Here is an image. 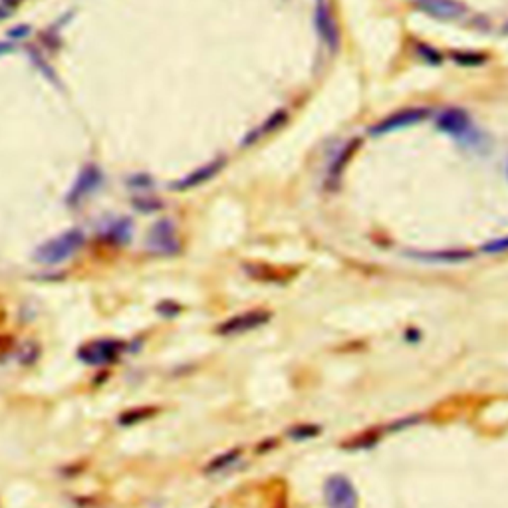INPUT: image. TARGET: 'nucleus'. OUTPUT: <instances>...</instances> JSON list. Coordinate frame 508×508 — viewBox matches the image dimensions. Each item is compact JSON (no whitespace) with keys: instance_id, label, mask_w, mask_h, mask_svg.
I'll list each match as a JSON object with an SVG mask.
<instances>
[{"instance_id":"30","label":"nucleus","mask_w":508,"mask_h":508,"mask_svg":"<svg viewBox=\"0 0 508 508\" xmlns=\"http://www.w3.org/2000/svg\"><path fill=\"white\" fill-rule=\"evenodd\" d=\"M12 50H14V46H12L11 42H0V56L11 54Z\"/></svg>"},{"instance_id":"11","label":"nucleus","mask_w":508,"mask_h":508,"mask_svg":"<svg viewBox=\"0 0 508 508\" xmlns=\"http://www.w3.org/2000/svg\"><path fill=\"white\" fill-rule=\"evenodd\" d=\"M316 28H318V34L324 40V44L328 46L331 52H336L340 48V28H338V23H336L330 8L324 6V4L316 8Z\"/></svg>"},{"instance_id":"3","label":"nucleus","mask_w":508,"mask_h":508,"mask_svg":"<svg viewBox=\"0 0 508 508\" xmlns=\"http://www.w3.org/2000/svg\"><path fill=\"white\" fill-rule=\"evenodd\" d=\"M328 508H357V490L345 475H331L324 485Z\"/></svg>"},{"instance_id":"21","label":"nucleus","mask_w":508,"mask_h":508,"mask_svg":"<svg viewBox=\"0 0 508 508\" xmlns=\"http://www.w3.org/2000/svg\"><path fill=\"white\" fill-rule=\"evenodd\" d=\"M28 56H30V60L34 62V66L38 68V70H40V72H42V74H44V76L48 77L50 82H52V84H56V86H58V76H56L54 70H52V68L46 64L44 58L38 54L36 50H28Z\"/></svg>"},{"instance_id":"18","label":"nucleus","mask_w":508,"mask_h":508,"mask_svg":"<svg viewBox=\"0 0 508 508\" xmlns=\"http://www.w3.org/2000/svg\"><path fill=\"white\" fill-rule=\"evenodd\" d=\"M133 209L139 210V212H157V210L163 209V201L157 199L153 195H139V197H133L132 199Z\"/></svg>"},{"instance_id":"23","label":"nucleus","mask_w":508,"mask_h":508,"mask_svg":"<svg viewBox=\"0 0 508 508\" xmlns=\"http://www.w3.org/2000/svg\"><path fill=\"white\" fill-rule=\"evenodd\" d=\"M14 338H12L11 334H6V331H0V360H4L6 355H11L14 352Z\"/></svg>"},{"instance_id":"19","label":"nucleus","mask_w":508,"mask_h":508,"mask_svg":"<svg viewBox=\"0 0 508 508\" xmlns=\"http://www.w3.org/2000/svg\"><path fill=\"white\" fill-rule=\"evenodd\" d=\"M320 425H298V427H292L288 435L294 439V441H306V439H312L316 435H320Z\"/></svg>"},{"instance_id":"12","label":"nucleus","mask_w":508,"mask_h":508,"mask_svg":"<svg viewBox=\"0 0 508 508\" xmlns=\"http://www.w3.org/2000/svg\"><path fill=\"white\" fill-rule=\"evenodd\" d=\"M101 241L113 246H122L132 241L133 236V222L132 219H125V217H118V219H111L110 222L103 224L101 229Z\"/></svg>"},{"instance_id":"16","label":"nucleus","mask_w":508,"mask_h":508,"mask_svg":"<svg viewBox=\"0 0 508 508\" xmlns=\"http://www.w3.org/2000/svg\"><path fill=\"white\" fill-rule=\"evenodd\" d=\"M241 457H243V449H241V447L231 449V451H224V453L219 455V457L210 459L203 471H205V475H217V473H222V471H227L229 466L239 463Z\"/></svg>"},{"instance_id":"20","label":"nucleus","mask_w":508,"mask_h":508,"mask_svg":"<svg viewBox=\"0 0 508 508\" xmlns=\"http://www.w3.org/2000/svg\"><path fill=\"white\" fill-rule=\"evenodd\" d=\"M125 185L129 189H135V191H149L153 187V177L147 175V173H135L129 179H125Z\"/></svg>"},{"instance_id":"33","label":"nucleus","mask_w":508,"mask_h":508,"mask_svg":"<svg viewBox=\"0 0 508 508\" xmlns=\"http://www.w3.org/2000/svg\"><path fill=\"white\" fill-rule=\"evenodd\" d=\"M504 30H507V32H508V24H507V26H504Z\"/></svg>"},{"instance_id":"9","label":"nucleus","mask_w":508,"mask_h":508,"mask_svg":"<svg viewBox=\"0 0 508 508\" xmlns=\"http://www.w3.org/2000/svg\"><path fill=\"white\" fill-rule=\"evenodd\" d=\"M419 11L427 12L433 18H443V20H459L466 14L464 4L459 0H417L415 4Z\"/></svg>"},{"instance_id":"6","label":"nucleus","mask_w":508,"mask_h":508,"mask_svg":"<svg viewBox=\"0 0 508 508\" xmlns=\"http://www.w3.org/2000/svg\"><path fill=\"white\" fill-rule=\"evenodd\" d=\"M122 342L118 340H96V342H89L86 345H82L77 350V360L84 362L86 365H106L111 364L118 360V355L123 352Z\"/></svg>"},{"instance_id":"27","label":"nucleus","mask_w":508,"mask_h":508,"mask_svg":"<svg viewBox=\"0 0 508 508\" xmlns=\"http://www.w3.org/2000/svg\"><path fill=\"white\" fill-rule=\"evenodd\" d=\"M40 40H42L46 48H50V50H58V48H60V38H58V34L52 32V30H46L44 34H40Z\"/></svg>"},{"instance_id":"29","label":"nucleus","mask_w":508,"mask_h":508,"mask_svg":"<svg viewBox=\"0 0 508 508\" xmlns=\"http://www.w3.org/2000/svg\"><path fill=\"white\" fill-rule=\"evenodd\" d=\"M419 421H421L419 415H415V417H409V419H401V421H398V423H393V425H391L389 429H391V431H398V429H405V427H411V425H415V423H419Z\"/></svg>"},{"instance_id":"4","label":"nucleus","mask_w":508,"mask_h":508,"mask_svg":"<svg viewBox=\"0 0 508 508\" xmlns=\"http://www.w3.org/2000/svg\"><path fill=\"white\" fill-rule=\"evenodd\" d=\"M101 185H103V173H101L100 167L86 165L80 171L76 183L70 189V193H68L66 197V205L68 207L82 205L84 201L88 199L89 195H94L96 191H100Z\"/></svg>"},{"instance_id":"28","label":"nucleus","mask_w":508,"mask_h":508,"mask_svg":"<svg viewBox=\"0 0 508 508\" xmlns=\"http://www.w3.org/2000/svg\"><path fill=\"white\" fill-rule=\"evenodd\" d=\"M419 54H421V56H425L427 60H431L433 64H441V56L437 54L435 50H431L429 46L421 44V46H419Z\"/></svg>"},{"instance_id":"25","label":"nucleus","mask_w":508,"mask_h":508,"mask_svg":"<svg viewBox=\"0 0 508 508\" xmlns=\"http://www.w3.org/2000/svg\"><path fill=\"white\" fill-rule=\"evenodd\" d=\"M157 312H159L161 316H165V318H175L179 312H181V306L175 304V302H171V300H165V302H161V304L157 306Z\"/></svg>"},{"instance_id":"22","label":"nucleus","mask_w":508,"mask_h":508,"mask_svg":"<svg viewBox=\"0 0 508 508\" xmlns=\"http://www.w3.org/2000/svg\"><path fill=\"white\" fill-rule=\"evenodd\" d=\"M453 58L461 66H483L486 62V56L469 54V52H457V54H453Z\"/></svg>"},{"instance_id":"14","label":"nucleus","mask_w":508,"mask_h":508,"mask_svg":"<svg viewBox=\"0 0 508 508\" xmlns=\"http://www.w3.org/2000/svg\"><path fill=\"white\" fill-rule=\"evenodd\" d=\"M360 145H362L360 139H350V141H348V144L343 145L342 149H340V153L334 157V161H331V165H330V171H328V179H330V183H336L338 179L342 177L343 169H345L348 163L352 161V157H354L355 151L360 149Z\"/></svg>"},{"instance_id":"26","label":"nucleus","mask_w":508,"mask_h":508,"mask_svg":"<svg viewBox=\"0 0 508 508\" xmlns=\"http://www.w3.org/2000/svg\"><path fill=\"white\" fill-rule=\"evenodd\" d=\"M30 32H32V28H30L28 24H20V26H14V28L8 30V38H12V40H23L26 36H30Z\"/></svg>"},{"instance_id":"1","label":"nucleus","mask_w":508,"mask_h":508,"mask_svg":"<svg viewBox=\"0 0 508 508\" xmlns=\"http://www.w3.org/2000/svg\"><path fill=\"white\" fill-rule=\"evenodd\" d=\"M86 243V236L80 229H70V231L62 232L60 236H56L52 241H46L34 250V260L40 265L52 266L60 265L68 258H72L74 253H77Z\"/></svg>"},{"instance_id":"34","label":"nucleus","mask_w":508,"mask_h":508,"mask_svg":"<svg viewBox=\"0 0 508 508\" xmlns=\"http://www.w3.org/2000/svg\"><path fill=\"white\" fill-rule=\"evenodd\" d=\"M2 320H4V318H0V322H2Z\"/></svg>"},{"instance_id":"7","label":"nucleus","mask_w":508,"mask_h":508,"mask_svg":"<svg viewBox=\"0 0 508 508\" xmlns=\"http://www.w3.org/2000/svg\"><path fill=\"white\" fill-rule=\"evenodd\" d=\"M437 129H441L443 133H449L457 137L461 144L464 139L475 132L476 127L471 122V115L461 108H451V110H445L439 113L437 118Z\"/></svg>"},{"instance_id":"24","label":"nucleus","mask_w":508,"mask_h":508,"mask_svg":"<svg viewBox=\"0 0 508 508\" xmlns=\"http://www.w3.org/2000/svg\"><path fill=\"white\" fill-rule=\"evenodd\" d=\"M507 250H508V236L497 239V241L486 243L485 246H483V253L486 254H500V253H507Z\"/></svg>"},{"instance_id":"32","label":"nucleus","mask_w":508,"mask_h":508,"mask_svg":"<svg viewBox=\"0 0 508 508\" xmlns=\"http://www.w3.org/2000/svg\"><path fill=\"white\" fill-rule=\"evenodd\" d=\"M8 16H11V8H6V6L0 4V20H6Z\"/></svg>"},{"instance_id":"13","label":"nucleus","mask_w":508,"mask_h":508,"mask_svg":"<svg viewBox=\"0 0 508 508\" xmlns=\"http://www.w3.org/2000/svg\"><path fill=\"white\" fill-rule=\"evenodd\" d=\"M407 258L419 260V262H429V265H457V262H464L469 258H473V253L466 250H423V253H413L407 250L405 253Z\"/></svg>"},{"instance_id":"8","label":"nucleus","mask_w":508,"mask_h":508,"mask_svg":"<svg viewBox=\"0 0 508 508\" xmlns=\"http://www.w3.org/2000/svg\"><path fill=\"white\" fill-rule=\"evenodd\" d=\"M429 118V110L425 108H409V110H401L393 115L386 118L383 122H379L377 125H374L369 133L372 135H386V133L391 132H399V129H405V127H411L415 123L423 122Z\"/></svg>"},{"instance_id":"15","label":"nucleus","mask_w":508,"mask_h":508,"mask_svg":"<svg viewBox=\"0 0 508 508\" xmlns=\"http://www.w3.org/2000/svg\"><path fill=\"white\" fill-rule=\"evenodd\" d=\"M288 122V111L286 110H278L274 111L268 120H266L262 125H258L256 129H254L248 137H244L243 139V144H241V147H248V145H253L254 141H258L260 137H266L268 133H272V132H277V129H280L284 123Z\"/></svg>"},{"instance_id":"31","label":"nucleus","mask_w":508,"mask_h":508,"mask_svg":"<svg viewBox=\"0 0 508 508\" xmlns=\"http://www.w3.org/2000/svg\"><path fill=\"white\" fill-rule=\"evenodd\" d=\"M20 2H24V0H0V4L6 6V8H14V6H18Z\"/></svg>"},{"instance_id":"10","label":"nucleus","mask_w":508,"mask_h":508,"mask_svg":"<svg viewBox=\"0 0 508 508\" xmlns=\"http://www.w3.org/2000/svg\"><path fill=\"white\" fill-rule=\"evenodd\" d=\"M224 165H227L224 157H219V159L210 161L207 165L195 169L193 173H189L187 177H183L181 181H177V183H173L171 187L175 189V191H191V189L201 187L203 183H207V181H210L212 177H217L222 169H224Z\"/></svg>"},{"instance_id":"5","label":"nucleus","mask_w":508,"mask_h":508,"mask_svg":"<svg viewBox=\"0 0 508 508\" xmlns=\"http://www.w3.org/2000/svg\"><path fill=\"white\" fill-rule=\"evenodd\" d=\"M272 312L268 310H248L243 314H236L229 320L219 324L217 334L219 336H241V334H248V331L256 330L260 326H265L266 322H270Z\"/></svg>"},{"instance_id":"2","label":"nucleus","mask_w":508,"mask_h":508,"mask_svg":"<svg viewBox=\"0 0 508 508\" xmlns=\"http://www.w3.org/2000/svg\"><path fill=\"white\" fill-rule=\"evenodd\" d=\"M145 246L149 253L157 256H175L181 253V241H179L177 229L171 219H161L157 221L147 232Z\"/></svg>"},{"instance_id":"17","label":"nucleus","mask_w":508,"mask_h":508,"mask_svg":"<svg viewBox=\"0 0 508 508\" xmlns=\"http://www.w3.org/2000/svg\"><path fill=\"white\" fill-rule=\"evenodd\" d=\"M155 413H157V407H133V409H127V411H123L122 415H120L118 423H120L122 427H133V425H137V423H141V421L149 419V417H153Z\"/></svg>"}]
</instances>
